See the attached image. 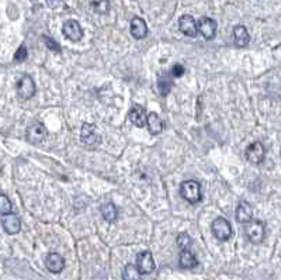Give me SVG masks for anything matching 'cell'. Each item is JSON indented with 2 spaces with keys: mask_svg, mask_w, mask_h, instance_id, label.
Instances as JSON below:
<instances>
[{
  "mask_svg": "<svg viewBox=\"0 0 281 280\" xmlns=\"http://www.w3.org/2000/svg\"><path fill=\"white\" fill-rule=\"evenodd\" d=\"M173 86V80L169 75H160L157 77V90L162 96H167L172 90Z\"/></svg>",
  "mask_w": 281,
  "mask_h": 280,
  "instance_id": "obj_20",
  "label": "cell"
},
{
  "mask_svg": "<svg viewBox=\"0 0 281 280\" xmlns=\"http://www.w3.org/2000/svg\"><path fill=\"white\" fill-rule=\"evenodd\" d=\"M179 29L185 35L191 37V38H194L197 35V33H198V26H197L195 20L191 16H187V14L182 16L180 20H179Z\"/></svg>",
  "mask_w": 281,
  "mask_h": 280,
  "instance_id": "obj_10",
  "label": "cell"
},
{
  "mask_svg": "<svg viewBox=\"0 0 281 280\" xmlns=\"http://www.w3.org/2000/svg\"><path fill=\"white\" fill-rule=\"evenodd\" d=\"M213 234L219 241H226L232 235V227H231L228 220L219 217L213 222Z\"/></svg>",
  "mask_w": 281,
  "mask_h": 280,
  "instance_id": "obj_4",
  "label": "cell"
},
{
  "mask_svg": "<svg viewBox=\"0 0 281 280\" xmlns=\"http://www.w3.org/2000/svg\"><path fill=\"white\" fill-rule=\"evenodd\" d=\"M45 266L52 273H61V272L63 271V268H65V261H63V258L59 253L52 252V253H49L48 256H47V259H45Z\"/></svg>",
  "mask_w": 281,
  "mask_h": 280,
  "instance_id": "obj_13",
  "label": "cell"
},
{
  "mask_svg": "<svg viewBox=\"0 0 281 280\" xmlns=\"http://www.w3.org/2000/svg\"><path fill=\"white\" fill-rule=\"evenodd\" d=\"M141 272L134 265H126L123 272V279L124 280H141Z\"/></svg>",
  "mask_w": 281,
  "mask_h": 280,
  "instance_id": "obj_22",
  "label": "cell"
},
{
  "mask_svg": "<svg viewBox=\"0 0 281 280\" xmlns=\"http://www.w3.org/2000/svg\"><path fill=\"white\" fill-rule=\"evenodd\" d=\"M179 262H180V266L185 268V269H191L194 266H197V258L194 255L193 252H190V249H185L180 253V258H179Z\"/></svg>",
  "mask_w": 281,
  "mask_h": 280,
  "instance_id": "obj_19",
  "label": "cell"
},
{
  "mask_svg": "<svg viewBox=\"0 0 281 280\" xmlns=\"http://www.w3.org/2000/svg\"><path fill=\"white\" fill-rule=\"evenodd\" d=\"M264 225L262 221H256V220H250L246 222L245 225V234L248 237V240L253 244H260L264 240Z\"/></svg>",
  "mask_w": 281,
  "mask_h": 280,
  "instance_id": "obj_3",
  "label": "cell"
},
{
  "mask_svg": "<svg viewBox=\"0 0 281 280\" xmlns=\"http://www.w3.org/2000/svg\"><path fill=\"white\" fill-rule=\"evenodd\" d=\"M136 268L139 269L142 275H148V273H152L155 271V261H154L152 253L149 251L141 252L136 256Z\"/></svg>",
  "mask_w": 281,
  "mask_h": 280,
  "instance_id": "obj_7",
  "label": "cell"
},
{
  "mask_svg": "<svg viewBox=\"0 0 281 280\" xmlns=\"http://www.w3.org/2000/svg\"><path fill=\"white\" fill-rule=\"evenodd\" d=\"M1 225H3V230L7 232V234H10V235L17 234V232L21 230V221H20L19 217L14 215V214H6V215H3Z\"/></svg>",
  "mask_w": 281,
  "mask_h": 280,
  "instance_id": "obj_12",
  "label": "cell"
},
{
  "mask_svg": "<svg viewBox=\"0 0 281 280\" xmlns=\"http://www.w3.org/2000/svg\"><path fill=\"white\" fill-rule=\"evenodd\" d=\"M198 31L205 39H213L217 33V23L210 17H203L198 21Z\"/></svg>",
  "mask_w": 281,
  "mask_h": 280,
  "instance_id": "obj_11",
  "label": "cell"
},
{
  "mask_svg": "<svg viewBox=\"0 0 281 280\" xmlns=\"http://www.w3.org/2000/svg\"><path fill=\"white\" fill-rule=\"evenodd\" d=\"M177 245H179V248H180L182 251L190 249V246H191V238H190V235L186 234V232H182V234L177 237Z\"/></svg>",
  "mask_w": 281,
  "mask_h": 280,
  "instance_id": "obj_24",
  "label": "cell"
},
{
  "mask_svg": "<svg viewBox=\"0 0 281 280\" xmlns=\"http://www.w3.org/2000/svg\"><path fill=\"white\" fill-rule=\"evenodd\" d=\"M92 6L100 14H106L110 10V0H92Z\"/></svg>",
  "mask_w": 281,
  "mask_h": 280,
  "instance_id": "obj_23",
  "label": "cell"
},
{
  "mask_svg": "<svg viewBox=\"0 0 281 280\" xmlns=\"http://www.w3.org/2000/svg\"><path fill=\"white\" fill-rule=\"evenodd\" d=\"M63 34L65 37L69 38L70 41L76 42L83 38V30L80 27L76 20H68L65 24H63Z\"/></svg>",
  "mask_w": 281,
  "mask_h": 280,
  "instance_id": "obj_9",
  "label": "cell"
},
{
  "mask_svg": "<svg viewBox=\"0 0 281 280\" xmlns=\"http://www.w3.org/2000/svg\"><path fill=\"white\" fill-rule=\"evenodd\" d=\"M180 194L188 203H198L201 200V186L195 180H186L180 184Z\"/></svg>",
  "mask_w": 281,
  "mask_h": 280,
  "instance_id": "obj_1",
  "label": "cell"
},
{
  "mask_svg": "<svg viewBox=\"0 0 281 280\" xmlns=\"http://www.w3.org/2000/svg\"><path fill=\"white\" fill-rule=\"evenodd\" d=\"M101 214H103V218L107 222H114L118 217V211H117V207L113 203H107L101 207Z\"/></svg>",
  "mask_w": 281,
  "mask_h": 280,
  "instance_id": "obj_21",
  "label": "cell"
},
{
  "mask_svg": "<svg viewBox=\"0 0 281 280\" xmlns=\"http://www.w3.org/2000/svg\"><path fill=\"white\" fill-rule=\"evenodd\" d=\"M47 4L51 9H58L59 6L63 4V0H47Z\"/></svg>",
  "mask_w": 281,
  "mask_h": 280,
  "instance_id": "obj_29",
  "label": "cell"
},
{
  "mask_svg": "<svg viewBox=\"0 0 281 280\" xmlns=\"http://www.w3.org/2000/svg\"><path fill=\"white\" fill-rule=\"evenodd\" d=\"M26 59H27V48H26V45H21V47L17 49L16 55H14V61H16V62H23V61H26Z\"/></svg>",
  "mask_w": 281,
  "mask_h": 280,
  "instance_id": "obj_26",
  "label": "cell"
},
{
  "mask_svg": "<svg viewBox=\"0 0 281 280\" xmlns=\"http://www.w3.org/2000/svg\"><path fill=\"white\" fill-rule=\"evenodd\" d=\"M80 140L82 142L89 146V148H94L96 145L101 142V137L98 134V130L94 124H83L82 127V133H80Z\"/></svg>",
  "mask_w": 281,
  "mask_h": 280,
  "instance_id": "obj_2",
  "label": "cell"
},
{
  "mask_svg": "<svg viewBox=\"0 0 281 280\" xmlns=\"http://www.w3.org/2000/svg\"><path fill=\"white\" fill-rule=\"evenodd\" d=\"M44 42L47 44V47H48L49 49L57 51V52H61V47H59L58 44H57V42H55L52 38H49V37H47V35H44Z\"/></svg>",
  "mask_w": 281,
  "mask_h": 280,
  "instance_id": "obj_27",
  "label": "cell"
},
{
  "mask_svg": "<svg viewBox=\"0 0 281 280\" xmlns=\"http://www.w3.org/2000/svg\"><path fill=\"white\" fill-rule=\"evenodd\" d=\"M264 146L262 142H252L246 148V158L252 165L262 164L264 159Z\"/></svg>",
  "mask_w": 281,
  "mask_h": 280,
  "instance_id": "obj_8",
  "label": "cell"
},
{
  "mask_svg": "<svg viewBox=\"0 0 281 280\" xmlns=\"http://www.w3.org/2000/svg\"><path fill=\"white\" fill-rule=\"evenodd\" d=\"M146 126H148V130L151 134H160L163 131V121L162 118L157 116L156 113H149L148 114V120H146Z\"/></svg>",
  "mask_w": 281,
  "mask_h": 280,
  "instance_id": "obj_17",
  "label": "cell"
},
{
  "mask_svg": "<svg viewBox=\"0 0 281 280\" xmlns=\"http://www.w3.org/2000/svg\"><path fill=\"white\" fill-rule=\"evenodd\" d=\"M0 211L3 215L11 214V211H13V204L10 203L7 196H4V194H0Z\"/></svg>",
  "mask_w": 281,
  "mask_h": 280,
  "instance_id": "obj_25",
  "label": "cell"
},
{
  "mask_svg": "<svg viewBox=\"0 0 281 280\" xmlns=\"http://www.w3.org/2000/svg\"><path fill=\"white\" fill-rule=\"evenodd\" d=\"M233 41L238 47H246L250 41V35L245 26H236L233 29Z\"/></svg>",
  "mask_w": 281,
  "mask_h": 280,
  "instance_id": "obj_18",
  "label": "cell"
},
{
  "mask_svg": "<svg viewBox=\"0 0 281 280\" xmlns=\"http://www.w3.org/2000/svg\"><path fill=\"white\" fill-rule=\"evenodd\" d=\"M131 34L136 39L144 38L148 34V26H146L145 21L139 17H134L131 21Z\"/></svg>",
  "mask_w": 281,
  "mask_h": 280,
  "instance_id": "obj_16",
  "label": "cell"
},
{
  "mask_svg": "<svg viewBox=\"0 0 281 280\" xmlns=\"http://www.w3.org/2000/svg\"><path fill=\"white\" fill-rule=\"evenodd\" d=\"M172 75L175 77H180L185 75V67L180 65V64H176L175 67L172 68Z\"/></svg>",
  "mask_w": 281,
  "mask_h": 280,
  "instance_id": "obj_28",
  "label": "cell"
},
{
  "mask_svg": "<svg viewBox=\"0 0 281 280\" xmlns=\"http://www.w3.org/2000/svg\"><path fill=\"white\" fill-rule=\"evenodd\" d=\"M253 209L248 202H241L238 209H236V220L241 224H246L252 220Z\"/></svg>",
  "mask_w": 281,
  "mask_h": 280,
  "instance_id": "obj_15",
  "label": "cell"
},
{
  "mask_svg": "<svg viewBox=\"0 0 281 280\" xmlns=\"http://www.w3.org/2000/svg\"><path fill=\"white\" fill-rule=\"evenodd\" d=\"M45 137H47V130L39 121H34L27 128V141L31 144H41L45 140Z\"/></svg>",
  "mask_w": 281,
  "mask_h": 280,
  "instance_id": "obj_5",
  "label": "cell"
},
{
  "mask_svg": "<svg viewBox=\"0 0 281 280\" xmlns=\"http://www.w3.org/2000/svg\"><path fill=\"white\" fill-rule=\"evenodd\" d=\"M17 95L21 99H31V97L35 95V83L32 80V77L29 75H24L19 80L17 83Z\"/></svg>",
  "mask_w": 281,
  "mask_h": 280,
  "instance_id": "obj_6",
  "label": "cell"
},
{
  "mask_svg": "<svg viewBox=\"0 0 281 280\" xmlns=\"http://www.w3.org/2000/svg\"><path fill=\"white\" fill-rule=\"evenodd\" d=\"M129 120H131V123L135 127H144L146 120H148V116H146L145 110L142 107L135 105L129 110Z\"/></svg>",
  "mask_w": 281,
  "mask_h": 280,
  "instance_id": "obj_14",
  "label": "cell"
}]
</instances>
